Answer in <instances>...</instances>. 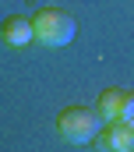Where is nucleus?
Instances as JSON below:
<instances>
[{
  "instance_id": "nucleus-1",
  "label": "nucleus",
  "mask_w": 134,
  "mask_h": 152,
  "mask_svg": "<svg viewBox=\"0 0 134 152\" xmlns=\"http://www.w3.org/2000/svg\"><path fill=\"white\" fill-rule=\"evenodd\" d=\"M102 131V117L95 106H67L57 113V134L67 145H92Z\"/></svg>"
},
{
  "instance_id": "nucleus-2",
  "label": "nucleus",
  "mask_w": 134,
  "mask_h": 152,
  "mask_svg": "<svg viewBox=\"0 0 134 152\" xmlns=\"http://www.w3.org/2000/svg\"><path fill=\"white\" fill-rule=\"evenodd\" d=\"M32 36L42 46H67L71 39L78 36V21L67 11H60V7H42V11H35V18H32Z\"/></svg>"
},
{
  "instance_id": "nucleus-3",
  "label": "nucleus",
  "mask_w": 134,
  "mask_h": 152,
  "mask_svg": "<svg viewBox=\"0 0 134 152\" xmlns=\"http://www.w3.org/2000/svg\"><path fill=\"white\" fill-rule=\"evenodd\" d=\"M92 145L102 149V152H134V124L131 120H120V117L106 120Z\"/></svg>"
},
{
  "instance_id": "nucleus-4",
  "label": "nucleus",
  "mask_w": 134,
  "mask_h": 152,
  "mask_svg": "<svg viewBox=\"0 0 134 152\" xmlns=\"http://www.w3.org/2000/svg\"><path fill=\"white\" fill-rule=\"evenodd\" d=\"M0 39L7 42V46H25V42H32V18H21V14H14V18H4V25H0Z\"/></svg>"
},
{
  "instance_id": "nucleus-5",
  "label": "nucleus",
  "mask_w": 134,
  "mask_h": 152,
  "mask_svg": "<svg viewBox=\"0 0 134 152\" xmlns=\"http://www.w3.org/2000/svg\"><path fill=\"white\" fill-rule=\"evenodd\" d=\"M124 99H127V92H120V88H106V92L99 96L95 110H99L102 124H106V120H117V117L124 113Z\"/></svg>"
},
{
  "instance_id": "nucleus-6",
  "label": "nucleus",
  "mask_w": 134,
  "mask_h": 152,
  "mask_svg": "<svg viewBox=\"0 0 134 152\" xmlns=\"http://www.w3.org/2000/svg\"><path fill=\"white\" fill-rule=\"evenodd\" d=\"M120 120H131V124H134V92H127V99H124V113H120Z\"/></svg>"
}]
</instances>
